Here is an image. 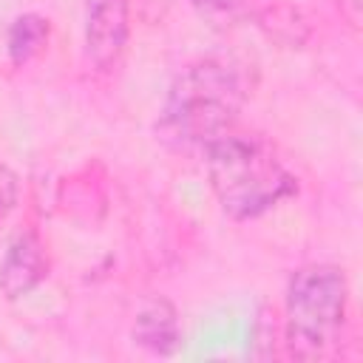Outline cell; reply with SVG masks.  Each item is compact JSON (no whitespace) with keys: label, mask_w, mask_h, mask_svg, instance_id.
Instances as JSON below:
<instances>
[{"label":"cell","mask_w":363,"mask_h":363,"mask_svg":"<svg viewBox=\"0 0 363 363\" xmlns=\"http://www.w3.org/2000/svg\"><path fill=\"white\" fill-rule=\"evenodd\" d=\"M130 337L136 346L147 349L150 354H173L182 343V326H179L176 306L162 295L147 298L136 312Z\"/></svg>","instance_id":"cell-6"},{"label":"cell","mask_w":363,"mask_h":363,"mask_svg":"<svg viewBox=\"0 0 363 363\" xmlns=\"http://www.w3.org/2000/svg\"><path fill=\"white\" fill-rule=\"evenodd\" d=\"M17 201H20V179L9 164L0 162V224L11 216Z\"/></svg>","instance_id":"cell-9"},{"label":"cell","mask_w":363,"mask_h":363,"mask_svg":"<svg viewBox=\"0 0 363 363\" xmlns=\"http://www.w3.org/2000/svg\"><path fill=\"white\" fill-rule=\"evenodd\" d=\"M193 9L201 14V20H207L210 26H233L244 9H247V0H190Z\"/></svg>","instance_id":"cell-8"},{"label":"cell","mask_w":363,"mask_h":363,"mask_svg":"<svg viewBox=\"0 0 363 363\" xmlns=\"http://www.w3.org/2000/svg\"><path fill=\"white\" fill-rule=\"evenodd\" d=\"M335 3H337L340 14H343L352 26H357V23H360V0H335Z\"/></svg>","instance_id":"cell-10"},{"label":"cell","mask_w":363,"mask_h":363,"mask_svg":"<svg viewBox=\"0 0 363 363\" xmlns=\"http://www.w3.org/2000/svg\"><path fill=\"white\" fill-rule=\"evenodd\" d=\"M85 57L88 62L111 74L130 40V0H88L85 9Z\"/></svg>","instance_id":"cell-4"},{"label":"cell","mask_w":363,"mask_h":363,"mask_svg":"<svg viewBox=\"0 0 363 363\" xmlns=\"http://www.w3.org/2000/svg\"><path fill=\"white\" fill-rule=\"evenodd\" d=\"M349 312V281L337 264L315 261L289 275L284 295L281 343L295 360L323 357L343 332Z\"/></svg>","instance_id":"cell-3"},{"label":"cell","mask_w":363,"mask_h":363,"mask_svg":"<svg viewBox=\"0 0 363 363\" xmlns=\"http://www.w3.org/2000/svg\"><path fill=\"white\" fill-rule=\"evenodd\" d=\"M201 153L213 196L235 221H252L298 193L292 170L258 133L230 128Z\"/></svg>","instance_id":"cell-2"},{"label":"cell","mask_w":363,"mask_h":363,"mask_svg":"<svg viewBox=\"0 0 363 363\" xmlns=\"http://www.w3.org/2000/svg\"><path fill=\"white\" fill-rule=\"evenodd\" d=\"M45 275H48V255L43 238L34 230L17 233L0 258V292L9 301H17L31 289H37Z\"/></svg>","instance_id":"cell-5"},{"label":"cell","mask_w":363,"mask_h":363,"mask_svg":"<svg viewBox=\"0 0 363 363\" xmlns=\"http://www.w3.org/2000/svg\"><path fill=\"white\" fill-rule=\"evenodd\" d=\"M250 96L247 65L210 54L184 65L167 88L156 130L176 150H204L213 139L235 128Z\"/></svg>","instance_id":"cell-1"},{"label":"cell","mask_w":363,"mask_h":363,"mask_svg":"<svg viewBox=\"0 0 363 363\" xmlns=\"http://www.w3.org/2000/svg\"><path fill=\"white\" fill-rule=\"evenodd\" d=\"M48 37H51V26H48L45 17H40L34 11H26V14L14 17L11 26H9V34H6L9 60L14 65L31 62L48 45Z\"/></svg>","instance_id":"cell-7"}]
</instances>
